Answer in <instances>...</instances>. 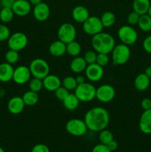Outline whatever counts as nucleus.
<instances>
[{
  "mask_svg": "<svg viewBox=\"0 0 151 152\" xmlns=\"http://www.w3.org/2000/svg\"><path fill=\"white\" fill-rule=\"evenodd\" d=\"M84 120L88 130L99 132L107 127L110 114L107 110L103 107H94L86 112Z\"/></svg>",
  "mask_w": 151,
  "mask_h": 152,
  "instance_id": "f257e3e1",
  "label": "nucleus"
},
{
  "mask_svg": "<svg viewBox=\"0 0 151 152\" xmlns=\"http://www.w3.org/2000/svg\"><path fill=\"white\" fill-rule=\"evenodd\" d=\"M91 45L93 50L96 53H102L109 54L111 53L115 45L114 37L108 33L100 32L93 36Z\"/></svg>",
  "mask_w": 151,
  "mask_h": 152,
  "instance_id": "f03ea898",
  "label": "nucleus"
},
{
  "mask_svg": "<svg viewBox=\"0 0 151 152\" xmlns=\"http://www.w3.org/2000/svg\"><path fill=\"white\" fill-rule=\"evenodd\" d=\"M29 69L31 75L36 78L43 80L50 74V66L46 60L41 58H36L30 63Z\"/></svg>",
  "mask_w": 151,
  "mask_h": 152,
  "instance_id": "7ed1b4c3",
  "label": "nucleus"
},
{
  "mask_svg": "<svg viewBox=\"0 0 151 152\" xmlns=\"http://www.w3.org/2000/svg\"><path fill=\"white\" fill-rule=\"evenodd\" d=\"M111 53L113 64L114 65H122L126 64L130 59L131 54L129 46L123 43L115 45Z\"/></svg>",
  "mask_w": 151,
  "mask_h": 152,
  "instance_id": "20e7f679",
  "label": "nucleus"
},
{
  "mask_svg": "<svg viewBox=\"0 0 151 152\" xmlns=\"http://www.w3.org/2000/svg\"><path fill=\"white\" fill-rule=\"evenodd\" d=\"M96 88L93 85L89 83H84L78 85L75 89V94L80 102H89L96 98Z\"/></svg>",
  "mask_w": 151,
  "mask_h": 152,
  "instance_id": "39448f33",
  "label": "nucleus"
},
{
  "mask_svg": "<svg viewBox=\"0 0 151 152\" xmlns=\"http://www.w3.org/2000/svg\"><path fill=\"white\" fill-rule=\"evenodd\" d=\"M118 37L121 43L130 46L137 42L138 33L131 25H123L118 29Z\"/></svg>",
  "mask_w": 151,
  "mask_h": 152,
  "instance_id": "423d86ee",
  "label": "nucleus"
},
{
  "mask_svg": "<svg viewBox=\"0 0 151 152\" xmlns=\"http://www.w3.org/2000/svg\"><path fill=\"white\" fill-rule=\"evenodd\" d=\"M66 131L68 134L74 137H81L87 133V125L84 120L74 118L68 120L66 123Z\"/></svg>",
  "mask_w": 151,
  "mask_h": 152,
  "instance_id": "0eeeda50",
  "label": "nucleus"
},
{
  "mask_svg": "<svg viewBox=\"0 0 151 152\" xmlns=\"http://www.w3.org/2000/svg\"><path fill=\"white\" fill-rule=\"evenodd\" d=\"M58 39L60 41L63 42L65 44L74 41L76 37V30L73 24L69 22H65L58 29L57 32Z\"/></svg>",
  "mask_w": 151,
  "mask_h": 152,
  "instance_id": "6e6552de",
  "label": "nucleus"
},
{
  "mask_svg": "<svg viewBox=\"0 0 151 152\" xmlns=\"http://www.w3.org/2000/svg\"><path fill=\"white\" fill-rule=\"evenodd\" d=\"M28 43V38L25 34L22 32H16L10 34L7 39V45L11 50L20 51L26 48Z\"/></svg>",
  "mask_w": 151,
  "mask_h": 152,
  "instance_id": "1a4fd4ad",
  "label": "nucleus"
},
{
  "mask_svg": "<svg viewBox=\"0 0 151 152\" xmlns=\"http://www.w3.org/2000/svg\"><path fill=\"white\" fill-rule=\"evenodd\" d=\"M82 27L84 32L92 37L102 32L104 28L100 18L96 16H89L88 19L82 23Z\"/></svg>",
  "mask_w": 151,
  "mask_h": 152,
  "instance_id": "9d476101",
  "label": "nucleus"
},
{
  "mask_svg": "<svg viewBox=\"0 0 151 152\" xmlns=\"http://www.w3.org/2000/svg\"><path fill=\"white\" fill-rule=\"evenodd\" d=\"M115 88L111 85L104 84L96 88V98L102 103L111 102L115 97Z\"/></svg>",
  "mask_w": 151,
  "mask_h": 152,
  "instance_id": "9b49d317",
  "label": "nucleus"
},
{
  "mask_svg": "<svg viewBox=\"0 0 151 152\" xmlns=\"http://www.w3.org/2000/svg\"><path fill=\"white\" fill-rule=\"evenodd\" d=\"M31 76L29 67L20 65L14 68L12 80L17 85H25L30 81Z\"/></svg>",
  "mask_w": 151,
  "mask_h": 152,
  "instance_id": "f8f14e48",
  "label": "nucleus"
},
{
  "mask_svg": "<svg viewBox=\"0 0 151 152\" xmlns=\"http://www.w3.org/2000/svg\"><path fill=\"white\" fill-rule=\"evenodd\" d=\"M84 73H85L86 77L90 82L96 83L102 80V77H104L105 71H104L103 67L100 66L97 63H93L87 65Z\"/></svg>",
  "mask_w": 151,
  "mask_h": 152,
  "instance_id": "ddd939ff",
  "label": "nucleus"
},
{
  "mask_svg": "<svg viewBox=\"0 0 151 152\" xmlns=\"http://www.w3.org/2000/svg\"><path fill=\"white\" fill-rule=\"evenodd\" d=\"M33 16L38 22H44L49 18L50 14V9L48 4L41 1L39 4L34 6L33 10Z\"/></svg>",
  "mask_w": 151,
  "mask_h": 152,
  "instance_id": "4468645a",
  "label": "nucleus"
},
{
  "mask_svg": "<svg viewBox=\"0 0 151 152\" xmlns=\"http://www.w3.org/2000/svg\"><path fill=\"white\" fill-rule=\"evenodd\" d=\"M15 15L18 16H26L31 11V4L28 0H16L12 6Z\"/></svg>",
  "mask_w": 151,
  "mask_h": 152,
  "instance_id": "2eb2a0df",
  "label": "nucleus"
},
{
  "mask_svg": "<svg viewBox=\"0 0 151 152\" xmlns=\"http://www.w3.org/2000/svg\"><path fill=\"white\" fill-rule=\"evenodd\" d=\"M25 107L23 99L21 96H13L7 102V109L12 114H19L23 111Z\"/></svg>",
  "mask_w": 151,
  "mask_h": 152,
  "instance_id": "dca6fc26",
  "label": "nucleus"
},
{
  "mask_svg": "<svg viewBox=\"0 0 151 152\" xmlns=\"http://www.w3.org/2000/svg\"><path fill=\"white\" fill-rule=\"evenodd\" d=\"M139 129L145 134H151V109L144 111L139 119Z\"/></svg>",
  "mask_w": 151,
  "mask_h": 152,
  "instance_id": "f3484780",
  "label": "nucleus"
},
{
  "mask_svg": "<svg viewBox=\"0 0 151 152\" xmlns=\"http://www.w3.org/2000/svg\"><path fill=\"white\" fill-rule=\"evenodd\" d=\"M44 88L48 91H55L56 89L62 86V81L56 75L50 74L42 80Z\"/></svg>",
  "mask_w": 151,
  "mask_h": 152,
  "instance_id": "a211bd4d",
  "label": "nucleus"
},
{
  "mask_svg": "<svg viewBox=\"0 0 151 152\" xmlns=\"http://www.w3.org/2000/svg\"><path fill=\"white\" fill-rule=\"evenodd\" d=\"M90 16V13L87 7L82 5L76 6L72 10V17L78 23H84Z\"/></svg>",
  "mask_w": 151,
  "mask_h": 152,
  "instance_id": "6ab92c4d",
  "label": "nucleus"
},
{
  "mask_svg": "<svg viewBox=\"0 0 151 152\" xmlns=\"http://www.w3.org/2000/svg\"><path fill=\"white\" fill-rule=\"evenodd\" d=\"M13 68L11 64L3 62L0 64V81L2 83H8L13 79Z\"/></svg>",
  "mask_w": 151,
  "mask_h": 152,
  "instance_id": "aec40b11",
  "label": "nucleus"
},
{
  "mask_svg": "<svg viewBox=\"0 0 151 152\" xmlns=\"http://www.w3.org/2000/svg\"><path fill=\"white\" fill-rule=\"evenodd\" d=\"M49 53L55 57L63 56L66 53V44L59 39L53 42L49 46Z\"/></svg>",
  "mask_w": 151,
  "mask_h": 152,
  "instance_id": "412c9836",
  "label": "nucleus"
},
{
  "mask_svg": "<svg viewBox=\"0 0 151 152\" xmlns=\"http://www.w3.org/2000/svg\"><path fill=\"white\" fill-rule=\"evenodd\" d=\"M150 85V78L148 77L144 73L139 74L136 76L134 80V86L139 91H144L149 88Z\"/></svg>",
  "mask_w": 151,
  "mask_h": 152,
  "instance_id": "4be33fe9",
  "label": "nucleus"
},
{
  "mask_svg": "<svg viewBox=\"0 0 151 152\" xmlns=\"http://www.w3.org/2000/svg\"><path fill=\"white\" fill-rule=\"evenodd\" d=\"M87 66V64L84 60V57H81V56L74 57L70 64V70L75 74H81L84 72Z\"/></svg>",
  "mask_w": 151,
  "mask_h": 152,
  "instance_id": "5701e85b",
  "label": "nucleus"
},
{
  "mask_svg": "<svg viewBox=\"0 0 151 152\" xmlns=\"http://www.w3.org/2000/svg\"><path fill=\"white\" fill-rule=\"evenodd\" d=\"M151 3L150 0H133V10L139 15L147 13Z\"/></svg>",
  "mask_w": 151,
  "mask_h": 152,
  "instance_id": "b1692460",
  "label": "nucleus"
},
{
  "mask_svg": "<svg viewBox=\"0 0 151 152\" xmlns=\"http://www.w3.org/2000/svg\"><path fill=\"white\" fill-rule=\"evenodd\" d=\"M64 107L68 111H74L77 109L80 103L79 99L77 98L75 94H70L67 96V97L62 101Z\"/></svg>",
  "mask_w": 151,
  "mask_h": 152,
  "instance_id": "393cba45",
  "label": "nucleus"
},
{
  "mask_svg": "<svg viewBox=\"0 0 151 152\" xmlns=\"http://www.w3.org/2000/svg\"><path fill=\"white\" fill-rule=\"evenodd\" d=\"M22 99H23L25 105L33 106L38 102L39 96H38V93L30 90L24 94L23 96H22Z\"/></svg>",
  "mask_w": 151,
  "mask_h": 152,
  "instance_id": "a878e982",
  "label": "nucleus"
},
{
  "mask_svg": "<svg viewBox=\"0 0 151 152\" xmlns=\"http://www.w3.org/2000/svg\"><path fill=\"white\" fill-rule=\"evenodd\" d=\"M81 51V46L76 40L66 44V53L73 57L78 56Z\"/></svg>",
  "mask_w": 151,
  "mask_h": 152,
  "instance_id": "bb28decb",
  "label": "nucleus"
},
{
  "mask_svg": "<svg viewBox=\"0 0 151 152\" xmlns=\"http://www.w3.org/2000/svg\"><path fill=\"white\" fill-rule=\"evenodd\" d=\"M137 25L142 31L149 32L151 31V17L147 13L141 15Z\"/></svg>",
  "mask_w": 151,
  "mask_h": 152,
  "instance_id": "cd10ccee",
  "label": "nucleus"
},
{
  "mask_svg": "<svg viewBox=\"0 0 151 152\" xmlns=\"http://www.w3.org/2000/svg\"><path fill=\"white\" fill-rule=\"evenodd\" d=\"M104 28H110L115 24L116 18L115 14L111 11H106L102 15L100 18Z\"/></svg>",
  "mask_w": 151,
  "mask_h": 152,
  "instance_id": "c85d7f7f",
  "label": "nucleus"
},
{
  "mask_svg": "<svg viewBox=\"0 0 151 152\" xmlns=\"http://www.w3.org/2000/svg\"><path fill=\"white\" fill-rule=\"evenodd\" d=\"M14 13L12 7H2L0 10V20L4 23H9L13 20Z\"/></svg>",
  "mask_w": 151,
  "mask_h": 152,
  "instance_id": "c756f323",
  "label": "nucleus"
},
{
  "mask_svg": "<svg viewBox=\"0 0 151 152\" xmlns=\"http://www.w3.org/2000/svg\"><path fill=\"white\" fill-rule=\"evenodd\" d=\"M62 86L70 91H75V89L78 86V84H77L75 77L68 76L62 80Z\"/></svg>",
  "mask_w": 151,
  "mask_h": 152,
  "instance_id": "7c9ffc66",
  "label": "nucleus"
},
{
  "mask_svg": "<svg viewBox=\"0 0 151 152\" xmlns=\"http://www.w3.org/2000/svg\"><path fill=\"white\" fill-rule=\"evenodd\" d=\"M99 140H100L101 143L105 144V145H107L110 142L113 140V134L112 132L107 129H103L102 131L99 132Z\"/></svg>",
  "mask_w": 151,
  "mask_h": 152,
  "instance_id": "2f4dec72",
  "label": "nucleus"
},
{
  "mask_svg": "<svg viewBox=\"0 0 151 152\" xmlns=\"http://www.w3.org/2000/svg\"><path fill=\"white\" fill-rule=\"evenodd\" d=\"M4 57H5L6 62H7V63L11 64V65L16 64L19 59V51L9 49V50L6 52Z\"/></svg>",
  "mask_w": 151,
  "mask_h": 152,
  "instance_id": "473e14b6",
  "label": "nucleus"
},
{
  "mask_svg": "<svg viewBox=\"0 0 151 152\" xmlns=\"http://www.w3.org/2000/svg\"><path fill=\"white\" fill-rule=\"evenodd\" d=\"M29 88L30 90L32 91L38 93V92L41 91V89L44 88V86H43L42 80L33 77V79H32V80L30 81Z\"/></svg>",
  "mask_w": 151,
  "mask_h": 152,
  "instance_id": "72a5a7b5",
  "label": "nucleus"
},
{
  "mask_svg": "<svg viewBox=\"0 0 151 152\" xmlns=\"http://www.w3.org/2000/svg\"><path fill=\"white\" fill-rule=\"evenodd\" d=\"M96 57H97V53L94 50H87L84 55V59L87 65L96 63Z\"/></svg>",
  "mask_w": 151,
  "mask_h": 152,
  "instance_id": "f704fd0d",
  "label": "nucleus"
},
{
  "mask_svg": "<svg viewBox=\"0 0 151 152\" xmlns=\"http://www.w3.org/2000/svg\"><path fill=\"white\" fill-rule=\"evenodd\" d=\"M110 59L108 54L107 53H97V57H96V62L98 65H99L102 67H105L109 63Z\"/></svg>",
  "mask_w": 151,
  "mask_h": 152,
  "instance_id": "c9c22d12",
  "label": "nucleus"
},
{
  "mask_svg": "<svg viewBox=\"0 0 151 152\" xmlns=\"http://www.w3.org/2000/svg\"><path fill=\"white\" fill-rule=\"evenodd\" d=\"M10 36V31L5 25L0 24V42H4L8 39Z\"/></svg>",
  "mask_w": 151,
  "mask_h": 152,
  "instance_id": "e433bc0d",
  "label": "nucleus"
},
{
  "mask_svg": "<svg viewBox=\"0 0 151 152\" xmlns=\"http://www.w3.org/2000/svg\"><path fill=\"white\" fill-rule=\"evenodd\" d=\"M54 92L56 97L60 101H63L67 97V96L70 94L69 91L65 88V87H63L62 86H60L58 89H56Z\"/></svg>",
  "mask_w": 151,
  "mask_h": 152,
  "instance_id": "4c0bfd02",
  "label": "nucleus"
},
{
  "mask_svg": "<svg viewBox=\"0 0 151 152\" xmlns=\"http://www.w3.org/2000/svg\"><path fill=\"white\" fill-rule=\"evenodd\" d=\"M139 18H140V15L139 13L135 11L131 12L127 17V23L129 24V25H131V26L137 25L138 22H139Z\"/></svg>",
  "mask_w": 151,
  "mask_h": 152,
  "instance_id": "58836bf2",
  "label": "nucleus"
},
{
  "mask_svg": "<svg viewBox=\"0 0 151 152\" xmlns=\"http://www.w3.org/2000/svg\"><path fill=\"white\" fill-rule=\"evenodd\" d=\"M143 48L147 53L151 54V35L148 36L143 41Z\"/></svg>",
  "mask_w": 151,
  "mask_h": 152,
  "instance_id": "ea45409f",
  "label": "nucleus"
},
{
  "mask_svg": "<svg viewBox=\"0 0 151 152\" xmlns=\"http://www.w3.org/2000/svg\"><path fill=\"white\" fill-rule=\"evenodd\" d=\"M31 152H50V149L44 144H37L33 147Z\"/></svg>",
  "mask_w": 151,
  "mask_h": 152,
  "instance_id": "a19ab883",
  "label": "nucleus"
},
{
  "mask_svg": "<svg viewBox=\"0 0 151 152\" xmlns=\"http://www.w3.org/2000/svg\"><path fill=\"white\" fill-rule=\"evenodd\" d=\"M92 152H111V151L108 148L107 145L100 143L93 147Z\"/></svg>",
  "mask_w": 151,
  "mask_h": 152,
  "instance_id": "79ce46f5",
  "label": "nucleus"
},
{
  "mask_svg": "<svg viewBox=\"0 0 151 152\" xmlns=\"http://www.w3.org/2000/svg\"><path fill=\"white\" fill-rule=\"evenodd\" d=\"M141 106L144 111L151 109V99L150 98H144L141 102Z\"/></svg>",
  "mask_w": 151,
  "mask_h": 152,
  "instance_id": "37998d69",
  "label": "nucleus"
},
{
  "mask_svg": "<svg viewBox=\"0 0 151 152\" xmlns=\"http://www.w3.org/2000/svg\"><path fill=\"white\" fill-rule=\"evenodd\" d=\"M16 0H0V4L2 7H12Z\"/></svg>",
  "mask_w": 151,
  "mask_h": 152,
  "instance_id": "c03bdc74",
  "label": "nucleus"
},
{
  "mask_svg": "<svg viewBox=\"0 0 151 152\" xmlns=\"http://www.w3.org/2000/svg\"><path fill=\"white\" fill-rule=\"evenodd\" d=\"M107 145L108 148H109L111 151H115L117 148H118V144L116 141L114 140H113L111 141V142H110Z\"/></svg>",
  "mask_w": 151,
  "mask_h": 152,
  "instance_id": "a18cd8bd",
  "label": "nucleus"
},
{
  "mask_svg": "<svg viewBox=\"0 0 151 152\" xmlns=\"http://www.w3.org/2000/svg\"><path fill=\"white\" fill-rule=\"evenodd\" d=\"M76 80V83L78 85L82 84V83H85V80H84V77L81 75H78L76 77H75Z\"/></svg>",
  "mask_w": 151,
  "mask_h": 152,
  "instance_id": "49530a36",
  "label": "nucleus"
},
{
  "mask_svg": "<svg viewBox=\"0 0 151 152\" xmlns=\"http://www.w3.org/2000/svg\"><path fill=\"white\" fill-rule=\"evenodd\" d=\"M144 74H146L148 77H150V78L151 79V65L150 66H148L147 68L145 69Z\"/></svg>",
  "mask_w": 151,
  "mask_h": 152,
  "instance_id": "de8ad7c7",
  "label": "nucleus"
},
{
  "mask_svg": "<svg viewBox=\"0 0 151 152\" xmlns=\"http://www.w3.org/2000/svg\"><path fill=\"white\" fill-rule=\"evenodd\" d=\"M30 3L31 4V5H36V4H39V3H41V1H42V0H29Z\"/></svg>",
  "mask_w": 151,
  "mask_h": 152,
  "instance_id": "09e8293b",
  "label": "nucleus"
},
{
  "mask_svg": "<svg viewBox=\"0 0 151 152\" xmlns=\"http://www.w3.org/2000/svg\"><path fill=\"white\" fill-rule=\"evenodd\" d=\"M5 94V91L4 90H0V96H3Z\"/></svg>",
  "mask_w": 151,
  "mask_h": 152,
  "instance_id": "8fccbe9b",
  "label": "nucleus"
},
{
  "mask_svg": "<svg viewBox=\"0 0 151 152\" xmlns=\"http://www.w3.org/2000/svg\"><path fill=\"white\" fill-rule=\"evenodd\" d=\"M147 14L149 15V16H150V17H151V4H150V8H149V10H148Z\"/></svg>",
  "mask_w": 151,
  "mask_h": 152,
  "instance_id": "3c124183",
  "label": "nucleus"
},
{
  "mask_svg": "<svg viewBox=\"0 0 151 152\" xmlns=\"http://www.w3.org/2000/svg\"><path fill=\"white\" fill-rule=\"evenodd\" d=\"M0 152H5V151H4V150L1 147H0Z\"/></svg>",
  "mask_w": 151,
  "mask_h": 152,
  "instance_id": "603ef678",
  "label": "nucleus"
}]
</instances>
